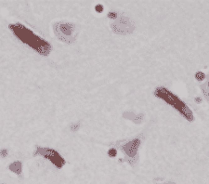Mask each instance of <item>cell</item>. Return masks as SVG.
Here are the masks:
<instances>
[{"label": "cell", "mask_w": 209, "mask_h": 184, "mask_svg": "<svg viewBox=\"0 0 209 184\" xmlns=\"http://www.w3.org/2000/svg\"><path fill=\"white\" fill-rule=\"evenodd\" d=\"M154 95L163 100L164 102L172 106L175 110H177L180 115H182L186 120L191 122L194 120V116L192 115V112L190 109L186 105L185 102H183L178 96L170 92L165 88H158L155 89Z\"/></svg>", "instance_id": "cell-1"}, {"label": "cell", "mask_w": 209, "mask_h": 184, "mask_svg": "<svg viewBox=\"0 0 209 184\" xmlns=\"http://www.w3.org/2000/svg\"><path fill=\"white\" fill-rule=\"evenodd\" d=\"M75 25L72 23H56L54 25V32L59 39L65 43L71 44L75 38H73Z\"/></svg>", "instance_id": "cell-2"}, {"label": "cell", "mask_w": 209, "mask_h": 184, "mask_svg": "<svg viewBox=\"0 0 209 184\" xmlns=\"http://www.w3.org/2000/svg\"><path fill=\"white\" fill-rule=\"evenodd\" d=\"M111 27L115 34H120V35L130 34L134 30L133 23L130 21L129 18L125 16L116 19V21L111 25Z\"/></svg>", "instance_id": "cell-3"}, {"label": "cell", "mask_w": 209, "mask_h": 184, "mask_svg": "<svg viewBox=\"0 0 209 184\" xmlns=\"http://www.w3.org/2000/svg\"><path fill=\"white\" fill-rule=\"evenodd\" d=\"M140 142H141L140 139L137 138L121 146L122 151L128 156L126 161L130 165H134L136 163L134 159H137V153H138V149L140 145Z\"/></svg>", "instance_id": "cell-4"}, {"label": "cell", "mask_w": 209, "mask_h": 184, "mask_svg": "<svg viewBox=\"0 0 209 184\" xmlns=\"http://www.w3.org/2000/svg\"><path fill=\"white\" fill-rule=\"evenodd\" d=\"M39 154H43L52 162L58 168H62L65 165V160L54 150L51 149H39Z\"/></svg>", "instance_id": "cell-5"}, {"label": "cell", "mask_w": 209, "mask_h": 184, "mask_svg": "<svg viewBox=\"0 0 209 184\" xmlns=\"http://www.w3.org/2000/svg\"><path fill=\"white\" fill-rule=\"evenodd\" d=\"M9 169L11 171H13L14 173L20 175L21 172H22V164H21V162H15V163L11 164L9 165Z\"/></svg>", "instance_id": "cell-6"}, {"label": "cell", "mask_w": 209, "mask_h": 184, "mask_svg": "<svg viewBox=\"0 0 209 184\" xmlns=\"http://www.w3.org/2000/svg\"><path fill=\"white\" fill-rule=\"evenodd\" d=\"M195 78H196L197 81L201 82V81H203L206 78V74L204 73H202V72H197L195 73Z\"/></svg>", "instance_id": "cell-7"}, {"label": "cell", "mask_w": 209, "mask_h": 184, "mask_svg": "<svg viewBox=\"0 0 209 184\" xmlns=\"http://www.w3.org/2000/svg\"><path fill=\"white\" fill-rule=\"evenodd\" d=\"M79 127H80L79 123H76V124H73L71 126V129H72V131H76L79 128Z\"/></svg>", "instance_id": "cell-8"}, {"label": "cell", "mask_w": 209, "mask_h": 184, "mask_svg": "<svg viewBox=\"0 0 209 184\" xmlns=\"http://www.w3.org/2000/svg\"><path fill=\"white\" fill-rule=\"evenodd\" d=\"M117 16H118L117 13H116V12H114V11L108 13V17H109V18H112V19H117Z\"/></svg>", "instance_id": "cell-9"}, {"label": "cell", "mask_w": 209, "mask_h": 184, "mask_svg": "<svg viewBox=\"0 0 209 184\" xmlns=\"http://www.w3.org/2000/svg\"><path fill=\"white\" fill-rule=\"evenodd\" d=\"M109 155L111 156V157H115L116 155V150H115V149H111L110 151H109Z\"/></svg>", "instance_id": "cell-10"}, {"label": "cell", "mask_w": 209, "mask_h": 184, "mask_svg": "<svg viewBox=\"0 0 209 184\" xmlns=\"http://www.w3.org/2000/svg\"><path fill=\"white\" fill-rule=\"evenodd\" d=\"M101 8H102V6H100V5H99V6H96V10H98V11L101 12V11H102Z\"/></svg>", "instance_id": "cell-11"}, {"label": "cell", "mask_w": 209, "mask_h": 184, "mask_svg": "<svg viewBox=\"0 0 209 184\" xmlns=\"http://www.w3.org/2000/svg\"><path fill=\"white\" fill-rule=\"evenodd\" d=\"M162 184H175L174 182H172V181H167V182H164V183H162Z\"/></svg>", "instance_id": "cell-12"}]
</instances>
